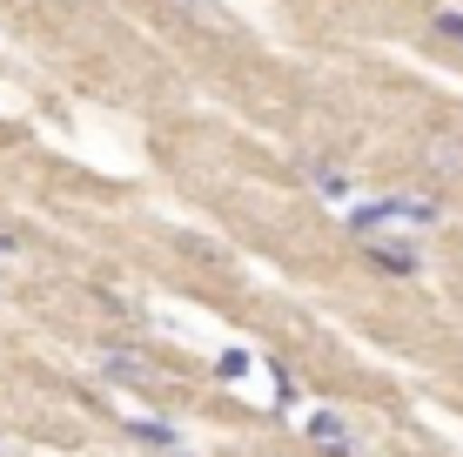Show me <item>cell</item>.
<instances>
[{
    "label": "cell",
    "mask_w": 463,
    "mask_h": 457,
    "mask_svg": "<svg viewBox=\"0 0 463 457\" xmlns=\"http://www.w3.org/2000/svg\"><path fill=\"white\" fill-rule=\"evenodd\" d=\"M94 370H101L108 384H121V390L155 384V357L135 350V343H101V350H94Z\"/></svg>",
    "instance_id": "obj_1"
},
{
    "label": "cell",
    "mask_w": 463,
    "mask_h": 457,
    "mask_svg": "<svg viewBox=\"0 0 463 457\" xmlns=\"http://www.w3.org/2000/svg\"><path fill=\"white\" fill-rule=\"evenodd\" d=\"M363 262H370L376 276H417L423 270L417 243H396V235H363Z\"/></svg>",
    "instance_id": "obj_2"
},
{
    "label": "cell",
    "mask_w": 463,
    "mask_h": 457,
    "mask_svg": "<svg viewBox=\"0 0 463 457\" xmlns=\"http://www.w3.org/2000/svg\"><path fill=\"white\" fill-rule=\"evenodd\" d=\"M302 437H309V451H323V457H356L363 451L336 411H309V417H302Z\"/></svg>",
    "instance_id": "obj_3"
},
{
    "label": "cell",
    "mask_w": 463,
    "mask_h": 457,
    "mask_svg": "<svg viewBox=\"0 0 463 457\" xmlns=\"http://www.w3.org/2000/svg\"><path fill=\"white\" fill-rule=\"evenodd\" d=\"M128 437L148 444V451H182V431H175L168 417H135V424H128Z\"/></svg>",
    "instance_id": "obj_4"
},
{
    "label": "cell",
    "mask_w": 463,
    "mask_h": 457,
    "mask_svg": "<svg viewBox=\"0 0 463 457\" xmlns=\"http://www.w3.org/2000/svg\"><path fill=\"white\" fill-rule=\"evenodd\" d=\"M430 168L437 176H463V135H430Z\"/></svg>",
    "instance_id": "obj_5"
},
{
    "label": "cell",
    "mask_w": 463,
    "mask_h": 457,
    "mask_svg": "<svg viewBox=\"0 0 463 457\" xmlns=\"http://www.w3.org/2000/svg\"><path fill=\"white\" fill-rule=\"evenodd\" d=\"M175 7H182L188 21H209V27H235V14H229V7H215V0H175Z\"/></svg>",
    "instance_id": "obj_6"
},
{
    "label": "cell",
    "mask_w": 463,
    "mask_h": 457,
    "mask_svg": "<svg viewBox=\"0 0 463 457\" xmlns=\"http://www.w3.org/2000/svg\"><path fill=\"white\" fill-rule=\"evenodd\" d=\"M430 27H437L443 41H457V47H463V14H450V7H437V14H430Z\"/></svg>",
    "instance_id": "obj_7"
},
{
    "label": "cell",
    "mask_w": 463,
    "mask_h": 457,
    "mask_svg": "<svg viewBox=\"0 0 463 457\" xmlns=\"http://www.w3.org/2000/svg\"><path fill=\"white\" fill-rule=\"evenodd\" d=\"M316 188H323V195H343V188H349V176H343L336 162H323V168H316Z\"/></svg>",
    "instance_id": "obj_8"
},
{
    "label": "cell",
    "mask_w": 463,
    "mask_h": 457,
    "mask_svg": "<svg viewBox=\"0 0 463 457\" xmlns=\"http://www.w3.org/2000/svg\"><path fill=\"white\" fill-rule=\"evenodd\" d=\"M14 249H21V235H14V229H0V256H14Z\"/></svg>",
    "instance_id": "obj_9"
}]
</instances>
